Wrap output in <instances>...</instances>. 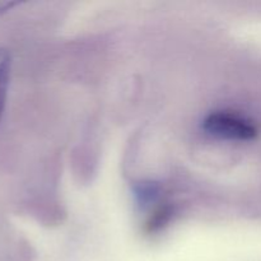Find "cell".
I'll use <instances>...</instances> for the list:
<instances>
[{
	"label": "cell",
	"mask_w": 261,
	"mask_h": 261,
	"mask_svg": "<svg viewBox=\"0 0 261 261\" xmlns=\"http://www.w3.org/2000/svg\"><path fill=\"white\" fill-rule=\"evenodd\" d=\"M203 130L218 139L247 142L257 137L259 130L251 120L237 114L216 111L209 114L203 121Z\"/></svg>",
	"instance_id": "6da1fadb"
},
{
	"label": "cell",
	"mask_w": 261,
	"mask_h": 261,
	"mask_svg": "<svg viewBox=\"0 0 261 261\" xmlns=\"http://www.w3.org/2000/svg\"><path fill=\"white\" fill-rule=\"evenodd\" d=\"M10 73H12V56L7 48L0 47V121L3 119L5 105H7Z\"/></svg>",
	"instance_id": "7a4b0ae2"
},
{
	"label": "cell",
	"mask_w": 261,
	"mask_h": 261,
	"mask_svg": "<svg viewBox=\"0 0 261 261\" xmlns=\"http://www.w3.org/2000/svg\"><path fill=\"white\" fill-rule=\"evenodd\" d=\"M172 214V209L168 205L162 206V208L158 209L154 214H153L152 218L149 219L147 224V231L148 232H155L158 229L162 228L168 221H170V217Z\"/></svg>",
	"instance_id": "3957f363"
},
{
	"label": "cell",
	"mask_w": 261,
	"mask_h": 261,
	"mask_svg": "<svg viewBox=\"0 0 261 261\" xmlns=\"http://www.w3.org/2000/svg\"><path fill=\"white\" fill-rule=\"evenodd\" d=\"M15 5H18V3L14 2H0V15L4 14L5 12L10 10L12 8H14Z\"/></svg>",
	"instance_id": "277c9868"
}]
</instances>
